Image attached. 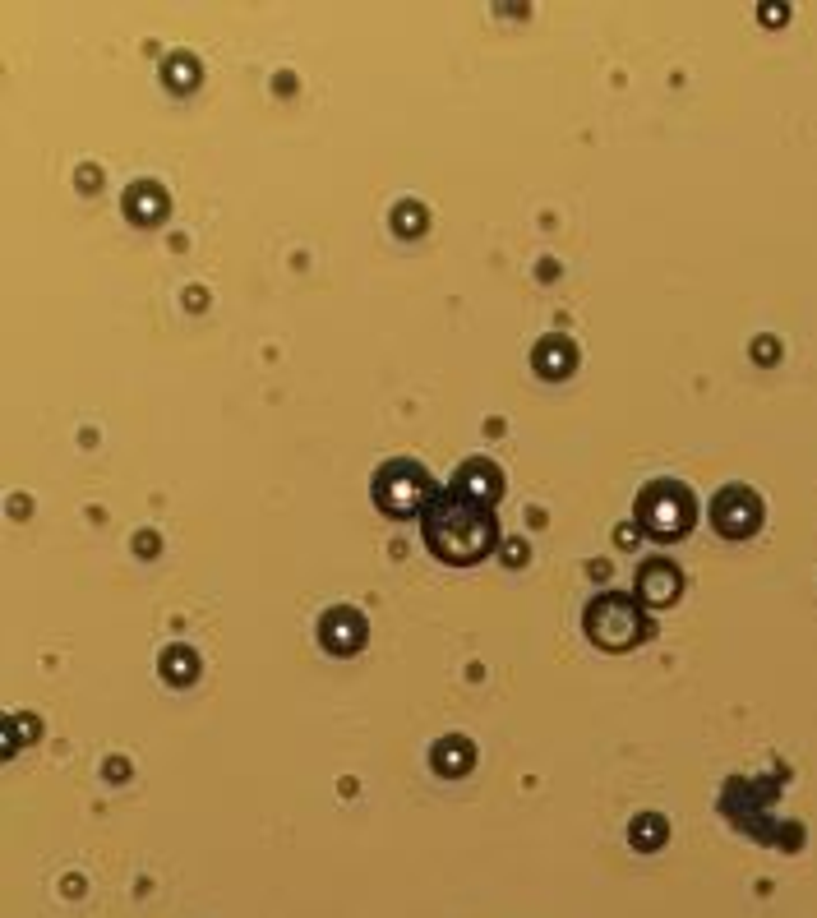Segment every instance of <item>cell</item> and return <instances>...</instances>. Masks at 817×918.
<instances>
[{
    "instance_id": "6da1fadb",
    "label": "cell",
    "mask_w": 817,
    "mask_h": 918,
    "mask_svg": "<svg viewBox=\"0 0 817 918\" xmlns=\"http://www.w3.org/2000/svg\"><path fill=\"white\" fill-rule=\"evenodd\" d=\"M421 531H425V545L434 549V559L457 563V568L481 563L499 545V522H494L490 508L462 499L453 489L439 494V503L421 517Z\"/></svg>"
},
{
    "instance_id": "7a4b0ae2",
    "label": "cell",
    "mask_w": 817,
    "mask_h": 918,
    "mask_svg": "<svg viewBox=\"0 0 817 918\" xmlns=\"http://www.w3.org/2000/svg\"><path fill=\"white\" fill-rule=\"evenodd\" d=\"M374 503H379V513L407 522V517H425L439 503V485H434V476L421 462L393 457V462H384L374 471Z\"/></svg>"
},
{
    "instance_id": "3957f363",
    "label": "cell",
    "mask_w": 817,
    "mask_h": 918,
    "mask_svg": "<svg viewBox=\"0 0 817 918\" xmlns=\"http://www.w3.org/2000/svg\"><path fill=\"white\" fill-rule=\"evenodd\" d=\"M651 632L647 614L637 609V596H596L587 605V637L605 651H628Z\"/></svg>"
},
{
    "instance_id": "277c9868",
    "label": "cell",
    "mask_w": 817,
    "mask_h": 918,
    "mask_svg": "<svg viewBox=\"0 0 817 918\" xmlns=\"http://www.w3.org/2000/svg\"><path fill=\"white\" fill-rule=\"evenodd\" d=\"M693 513H697V503L688 494V485H679V480H656V485H647L637 494V522L647 526L656 540L684 536L688 526H693Z\"/></svg>"
},
{
    "instance_id": "5b68a950",
    "label": "cell",
    "mask_w": 817,
    "mask_h": 918,
    "mask_svg": "<svg viewBox=\"0 0 817 918\" xmlns=\"http://www.w3.org/2000/svg\"><path fill=\"white\" fill-rule=\"evenodd\" d=\"M711 522L721 526L725 536H748V531H757V522H762V503H757L753 489L730 485V489L716 494V503H711Z\"/></svg>"
},
{
    "instance_id": "8992f818",
    "label": "cell",
    "mask_w": 817,
    "mask_h": 918,
    "mask_svg": "<svg viewBox=\"0 0 817 918\" xmlns=\"http://www.w3.org/2000/svg\"><path fill=\"white\" fill-rule=\"evenodd\" d=\"M453 494H462V499L471 503H485V508H494L499 503V494H504V476H499V466L485 462V457H471V462L457 466L453 476Z\"/></svg>"
},
{
    "instance_id": "52a82bcc",
    "label": "cell",
    "mask_w": 817,
    "mask_h": 918,
    "mask_svg": "<svg viewBox=\"0 0 817 918\" xmlns=\"http://www.w3.org/2000/svg\"><path fill=\"white\" fill-rule=\"evenodd\" d=\"M365 637H370V628H365V619L356 614L351 605H337L324 614V623H319V642L328 646V651H337V656H351V651H361Z\"/></svg>"
},
{
    "instance_id": "ba28073f",
    "label": "cell",
    "mask_w": 817,
    "mask_h": 918,
    "mask_svg": "<svg viewBox=\"0 0 817 918\" xmlns=\"http://www.w3.org/2000/svg\"><path fill=\"white\" fill-rule=\"evenodd\" d=\"M679 568H674L670 559H647L642 568H637V600L642 605H670L674 596H679Z\"/></svg>"
},
{
    "instance_id": "9c48e42d",
    "label": "cell",
    "mask_w": 817,
    "mask_h": 918,
    "mask_svg": "<svg viewBox=\"0 0 817 918\" xmlns=\"http://www.w3.org/2000/svg\"><path fill=\"white\" fill-rule=\"evenodd\" d=\"M531 365H536L545 379H564V374L577 365V351H573V342H568L564 333H550L536 351H531Z\"/></svg>"
},
{
    "instance_id": "30bf717a",
    "label": "cell",
    "mask_w": 817,
    "mask_h": 918,
    "mask_svg": "<svg viewBox=\"0 0 817 918\" xmlns=\"http://www.w3.org/2000/svg\"><path fill=\"white\" fill-rule=\"evenodd\" d=\"M434 771L439 775H467L471 762H476V748H471V739H462V734H453V739H439L434 743Z\"/></svg>"
},
{
    "instance_id": "8fae6325",
    "label": "cell",
    "mask_w": 817,
    "mask_h": 918,
    "mask_svg": "<svg viewBox=\"0 0 817 918\" xmlns=\"http://www.w3.org/2000/svg\"><path fill=\"white\" fill-rule=\"evenodd\" d=\"M125 208H130L134 222H162V213H167V194L157 190V185H134L130 199H125Z\"/></svg>"
},
{
    "instance_id": "7c38bea8",
    "label": "cell",
    "mask_w": 817,
    "mask_h": 918,
    "mask_svg": "<svg viewBox=\"0 0 817 918\" xmlns=\"http://www.w3.org/2000/svg\"><path fill=\"white\" fill-rule=\"evenodd\" d=\"M162 674H167L171 683H190L194 674H199V656H194L190 646H171V651H162Z\"/></svg>"
},
{
    "instance_id": "4fadbf2b",
    "label": "cell",
    "mask_w": 817,
    "mask_h": 918,
    "mask_svg": "<svg viewBox=\"0 0 817 918\" xmlns=\"http://www.w3.org/2000/svg\"><path fill=\"white\" fill-rule=\"evenodd\" d=\"M665 835H670V826H665L661 812H642V817L633 822V845H637V849H647V854L665 845Z\"/></svg>"
},
{
    "instance_id": "5bb4252c",
    "label": "cell",
    "mask_w": 817,
    "mask_h": 918,
    "mask_svg": "<svg viewBox=\"0 0 817 918\" xmlns=\"http://www.w3.org/2000/svg\"><path fill=\"white\" fill-rule=\"evenodd\" d=\"M397 222H393V227L397 231H402V236H411V231H421L425 227V208H421V203H397Z\"/></svg>"
},
{
    "instance_id": "9a60e30c",
    "label": "cell",
    "mask_w": 817,
    "mask_h": 918,
    "mask_svg": "<svg viewBox=\"0 0 817 918\" xmlns=\"http://www.w3.org/2000/svg\"><path fill=\"white\" fill-rule=\"evenodd\" d=\"M167 79L171 84H190V79H199V65H190V56H176L171 60V70H167Z\"/></svg>"
},
{
    "instance_id": "2e32d148",
    "label": "cell",
    "mask_w": 817,
    "mask_h": 918,
    "mask_svg": "<svg viewBox=\"0 0 817 918\" xmlns=\"http://www.w3.org/2000/svg\"><path fill=\"white\" fill-rule=\"evenodd\" d=\"M504 559H508V563H522V559H527V545H522V540H508V545H504Z\"/></svg>"
}]
</instances>
